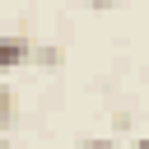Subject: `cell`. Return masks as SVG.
<instances>
[{"label":"cell","mask_w":149,"mask_h":149,"mask_svg":"<svg viewBox=\"0 0 149 149\" xmlns=\"http://www.w3.org/2000/svg\"><path fill=\"white\" fill-rule=\"evenodd\" d=\"M33 61H37V65H61V47H37Z\"/></svg>","instance_id":"cell-3"},{"label":"cell","mask_w":149,"mask_h":149,"mask_svg":"<svg viewBox=\"0 0 149 149\" xmlns=\"http://www.w3.org/2000/svg\"><path fill=\"white\" fill-rule=\"evenodd\" d=\"M42 149H56V144H42Z\"/></svg>","instance_id":"cell-7"},{"label":"cell","mask_w":149,"mask_h":149,"mask_svg":"<svg viewBox=\"0 0 149 149\" xmlns=\"http://www.w3.org/2000/svg\"><path fill=\"white\" fill-rule=\"evenodd\" d=\"M0 126H14V93L5 79H0Z\"/></svg>","instance_id":"cell-2"},{"label":"cell","mask_w":149,"mask_h":149,"mask_svg":"<svg viewBox=\"0 0 149 149\" xmlns=\"http://www.w3.org/2000/svg\"><path fill=\"white\" fill-rule=\"evenodd\" d=\"M28 61H33V47L23 37H0V74L14 65H28Z\"/></svg>","instance_id":"cell-1"},{"label":"cell","mask_w":149,"mask_h":149,"mask_svg":"<svg viewBox=\"0 0 149 149\" xmlns=\"http://www.w3.org/2000/svg\"><path fill=\"white\" fill-rule=\"evenodd\" d=\"M84 5H88V9H116L121 0H84Z\"/></svg>","instance_id":"cell-5"},{"label":"cell","mask_w":149,"mask_h":149,"mask_svg":"<svg viewBox=\"0 0 149 149\" xmlns=\"http://www.w3.org/2000/svg\"><path fill=\"white\" fill-rule=\"evenodd\" d=\"M84 149H121V144H116V140H102V135H88Z\"/></svg>","instance_id":"cell-4"},{"label":"cell","mask_w":149,"mask_h":149,"mask_svg":"<svg viewBox=\"0 0 149 149\" xmlns=\"http://www.w3.org/2000/svg\"><path fill=\"white\" fill-rule=\"evenodd\" d=\"M130 149H149V135H144V140H135V144H130Z\"/></svg>","instance_id":"cell-6"}]
</instances>
